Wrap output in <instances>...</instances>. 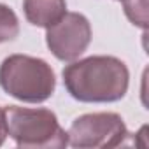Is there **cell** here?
Returning a JSON list of instances; mask_svg holds the SVG:
<instances>
[{"label": "cell", "instance_id": "6da1fadb", "mask_svg": "<svg viewBox=\"0 0 149 149\" xmlns=\"http://www.w3.org/2000/svg\"><path fill=\"white\" fill-rule=\"evenodd\" d=\"M63 84L72 98L84 104H109L128 91V67L116 56H88L72 61L61 72Z\"/></svg>", "mask_w": 149, "mask_h": 149}, {"label": "cell", "instance_id": "7a4b0ae2", "mask_svg": "<svg viewBox=\"0 0 149 149\" xmlns=\"http://www.w3.org/2000/svg\"><path fill=\"white\" fill-rule=\"evenodd\" d=\"M0 86L16 100L42 104L53 97L56 77L46 60L28 54H11L0 65Z\"/></svg>", "mask_w": 149, "mask_h": 149}, {"label": "cell", "instance_id": "3957f363", "mask_svg": "<svg viewBox=\"0 0 149 149\" xmlns=\"http://www.w3.org/2000/svg\"><path fill=\"white\" fill-rule=\"evenodd\" d=\"M7 132L21 149H61L68 144L67 132L53 111L39 107H6Z\"/></svg>", "mask_w": 149, "mask_h": 149}, {"label": "cell", "instance_id": "277c9868", "mask_svg": "<svg viewBox=\"0 0 149 149\" xmlns=\"http://www.w3.org/2000/svg\"><path fill=\"white\" fill-rule=\"evenodd\" d=\"M68 144L79 149L118 147L128 137L123 118L116 112H91L76 118L67 132Z\"/></svg>", "mask_w": 149, "mask_h": 149}, {"label": "cell", "instance_id": "5b68a950", "mask_svg": "<svg viewBox=\"0 0 149 149\" xmlns=\"http://www.w3.org/2000/svg\"><path fill=\"white\" fill-rule=\"evenodd\" d=\"M46 30L49 51L61 61L77 60L91 42V25L88 18L79 13H65Z\"/></svg>", "mask_w": 149, "mask_h": 149}, {"label": "cell", "instance_id": "8992f818", "mask_svg": "<svg viewBox=\"0 0 149 149\" xmlns=\"http://www.w3.org/2000/svg\"><path fill=\"white\" fill-rule=\"evenodd\" d=\"M23 13L28 23H32L33 26L47 28L67 13V2L65 0H23Z\"/></svg>", "mask_w": 149, "mask_h": 149}, {"label": "cell", "instance_id": "52a82bcc", "mask_svg": "<svg viewBox=\"0 0 149 149\" xmlns=\"http://www.w3.org/2000/svg\"><path fill=\"white\" fill-rule=\"evenodd\" d=\"M19 33V21L16 13L6 6L0 4V44L14 40Z\"/></svg>", "mask_w": 149, "mask_h": 149}, {"label": "cell", "instance_id": "ba28073f", "mask_svg": "<svg viewBox=\"0 0 149 149\" xmlns=\"http://www.w3.org/2000/svg\"><path fill=\"white\" fill-rule=\"evenodd\" d=\"M123 7H125V14L126 18L140 26V28H147V0H121Z\"/></svg>", "mask_w": 149, "mask_h": 149}, {"label": "cell", "instance_id": "9c48e42d", "mask_svg": "<svg viewBox=\"0 0 149 149\" xmlns=\"http://www.w3.org/2000/svg\"><path fill=\"white\" fill-rule=\"evenodd\" d=\"M9 132H7V118H6V109L0 107V146H4L6 139H7Z\"/></svg>", "mask_w": 149, "mask_h": 149}]
</instances>
